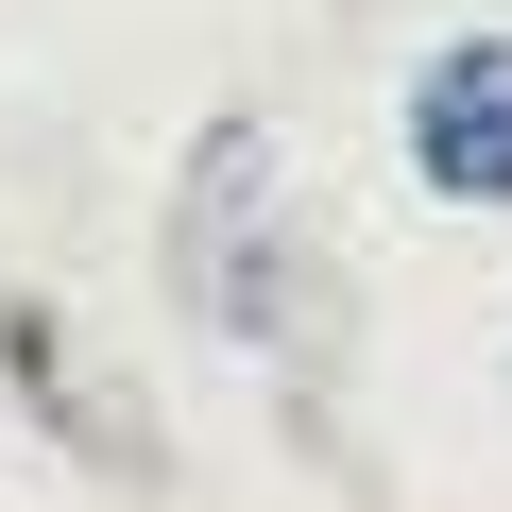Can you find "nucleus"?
Wrapping results in <instances>:
<instances>
[{"instance_id":"1","label":"nucleus","mask_w":512,"mask_h":512,"mask_svg":"<svg viewBox=\"0 0 512 512\" xmlns=\"http://www.w3.org/2000/svg\"><path fill=\"white\" fill-rule=\"evenodd\" d=\"M171 274H188V308L239 342V359H325V308H308V222H291V154H274V120H205V154H188V188H171Z\"/></svg>"},{"instance_id":"2","label":"nucleus","mask_w":512,"mask_h":512,"mask_svg":"<svg viewBox=\"0 0 512 512\" xmlns=\"http://www.w3.org/2000/svg\"><path fill=\"white\" fill-rule=\"evenodd\" d=\"M393 137H410V188H444V205H512V18L444 35V52L410 69Z\"/></svg>"}]
</instances>
